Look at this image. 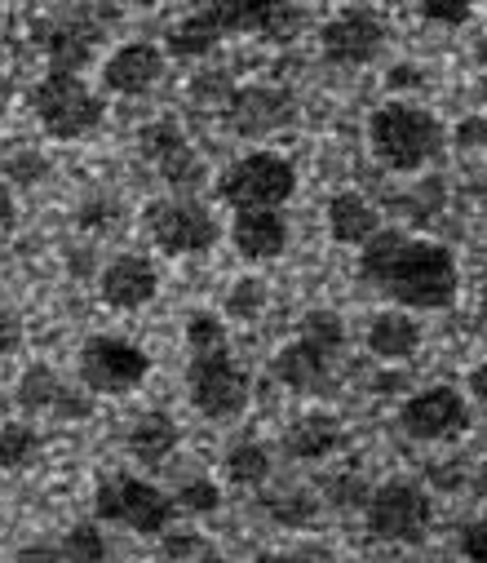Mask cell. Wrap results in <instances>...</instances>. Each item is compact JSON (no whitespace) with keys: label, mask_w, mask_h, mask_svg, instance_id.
Wrapping results in <instances>:
<instances>
[{"label":"cell","mask_w":487,"mask_h":563,"mask_svg":"<svg viewBox=\"0 0 487 563\" xmlns=\"http://www.w3.org/2000/svg\"><path fill=\"white\" fill-rule=\"evenodd\" d=\"M67 382L49 368V364H32V368H23V377H19V386H14V404L23 408V412H32V417H54L58 412V404L67 399Z\"/></svg>","instance_id":"cb8c5ba5"},{"label":"cell","mask_w":487,"mask_h":563,"mask_svg":"<svg viewBox=\"0 0 487 563\" xmlns=\"http://www.w3.org/2000/svg\"><path fill=\"white\" fill-rule=\"evenodd\" d=\"M456 550L465 563H487V515L483 519H469L456 537Z\"/></svg>","instance_id":"e575fe53"},{"label":"cell","mask_w":487,"mask_h":563,"mask_svg":"<svg viewBox=\"0 0 487 563\" xmlns=\"http://www.w3.org/2000/svg\"><path fill=\"white\" fill-rule=\"evenodd\" d=\"M368 532L395 545H421L434 528V497L417 479H386L368 493Z\"/></svg>","instance_id":"9c48e42d"},{"label":"cell","mask_w":487,"mask_h":563,"mask_svg":"<svg viewBox=\"0 0 487 563\" xmlns=\"http://www.w3.org/2000/svg\"><path fill=\"white\" fill-rule=\"evenodd\" d=\"M63 559L67 563H107V537L102 523H71L63 537Z\"/></svg>","instance_id":"83f0119b"},{"label":"cell","mask_w":487,"mask_h":563,"mask_svg":"<svg viewBox=\"0 0 487 563\" xmlns=\"http://www.w3.org/2000/svg\"><path fill=\"white\" fill-rule=\"evenodd\" d=\"M174 510L178 501L142 475H107L93 493L98 523H115L137 537H159L165 528H174Z\"/></svg>","instance_id":"5b68a950"},{"label":"cell","mask_w":487,"mask_h":563,"mask_svg":"<svg viewBox=\"0 0 487 563\" xmlns=\"http://www.w3.org/2000/svg\"><path fill=\"white\" fill-rule=\"evenodd\" d=\"M174 501H178V510H187V515H213V510L222 506V488H218L209 475H196V479H187V484L174 493Z\"/></svg>","instance_id":"f546056e"},{"label":"cell","mask_w":487,"mask_h":563,"mask_svg":"<svg viewBox=\"0 0 487 563\" xmlns=\"http://www.w3.org/2000/svg\"><path fill=\"white\" fill-rule=\"evenodd\" d=\"M137 152H142V161H146L159 178H165L174 191H191V187H200V183L209 178L200 152L191 147V137L182 133L178 120H151V124H142Z\"/></svg>","instance_id":"4fadbf2b"},{"label":"cell","mask_w":487,"mask_h":563,"mask_svg":"<svg viewBox=\"0 0 487 563\" xmlns=\"http://www.w3.org/2000/svg\"><path fill=\"white\" fill-rule=\"evenodd\" d=\"M386 23L373 10H342L319 27V54L333 67H373L386 49Z\"/></svg>","instance_id":"5bb4252c"},{"label":"cell","mask_w":487,"mask_h":563,"mask_svg":"<svg viewBox=\"0 0 487 563\" xmlns=\"http://www.w3.org/2000/svg\"><path fill=\"white\" fill-rule=\"evenodd\" d=\"M80 386L93 390V395H129L146 382L151 373V355L129 342V338H115V333H98L80 346Z\"/></svg>","instance_id":"30bf717a"},{"label":"cell","mask_w":487,"mask_h":563,"mask_svg":"<svg viewBox=\"0 0 487 563\" xmlns=\"http://www.w3.org/2000/svg\"><path fill=\"white\" fill-rule=\"evenodd\" d=\"M248 368L231 355V342L226 346H209V351H191V364H187V395L196 404L200 417H213V421H235L244 408H248Z\"/></svg>","instance_id":"52a82bcc"},{"label":"cell","mask_w":487,"mask_h":563,"mask_svg":"<svg viewBox=\"0 0 487 563\" xmlns=\"http://www.w3.org/2000/svg\"><path fill=\"white\" fill-rule=\"evenodd\" d=\"M222 475L235 484V488H262L270 475H275V453L262 444V440H240L226 449L222 457Z\"/></svg>","instance_id":"d4e9b609"},{"label":"cell","mask_w":487,"mask_h":563,"mask_svg":"<svg viewBox=\"0 0 487 563\" xmlns=\"http://www.w3.org/2000/svg\"><path fill=\"white\" fill-rule=\"evenodd\" d=\"M98 36H102V27L85 10L63 14V19H54V23L41 27V45L49 54V67H63V71L89 67L93 63V49H98Z\"/></svg>","instance_id":"ac0fdd59"},{"label":"cell","mask_w":487,"mask_h":563,"mask_svg":"<svg viewBox=\"0 0 487 563\" xmlns=\"http://www.w3.org/2000/svg\"><path fill=\"white\" fill-rule=\"evenodd\" d=\"M478 329H483V338H487V289H483V298H478Z\"/></svg>","instance_id":"c3c4849f"},{"label":"cell","mask_w":487,"mask_h":563,"mask_svg":"<svg viewBox=\"0 0 487 563\" xmlns=\"http://www.w3.org/2000/svg\"><path fill=\"white\" fill-rule=\"evenodd\" d=\"M359 279L403 311H447L461 294L452 249L399 227H381L359 249Z\"/></svg>","instance_id":"6da1fadb"},{"label":"cell","mask_w":487,"mask_h":563,"mask_svg":"<svg viewBox=\"0 0 487 563\" xmlns=\"http://www.w3.org/2000/svg\"><path fill=\"white\" fill-rule=\"evenodd\" d=\"M474 5H478V0H417L421 19L434 23V27H461L474 14Z\"/></svg>","instance_id":"d6a6232c"},{"label":"cell","mask_w":487,"mask_h":563,"mask_svg":"<svg viewBox=\"0 0 487 563\" xmlns=\"http://www.w3.org/2000/svg\"><path fill=\"white\" fill-rule=\"evenodd\" d=\"M292 120H297V102L288 89H275V85H235L222 102V124L235 137H244V143L270 137Z\"/></svg>","instance_id":"7c38bea8"},{"label":"cell","mask_w":487,"mask_h":563,"mask_svg":"<svg viewBox=\"0 0 487 563\" xmlns=\"http://www.w3.org/2000/svg\"><path fill=\"white\" fill-rule=\"evenodd\" d=\"M45 174H49L45 156H36V152H19V156L5 165V174H0V178H14L19 187H36V183H45Z\"/></svg>","instance_id":"836d02e7"},{"label":"cell","mask_w":487,"mask_h":563,"mask_svg":"<svg viewBox=\"0 0 487 563\" xmlns=\"http://www.w3.org/2000/svg\"><path fill=\"white\" fill-rule=\"evenodd\" d=\"M142 227H146L151 244L159 253H169V257H200L222 235L218 218L191 196H155V200H146Z\"/></svg>","instance_id":"ba28073f"},{"label":"cell","mask_w":487,"mask_h":563,"mask_svg":"<svg viewBox=\"0 0 487 563\" xmlns=\"http://www.w3.org/2000/svg\"><path fill=\"white\" fill-rule=\"evenodd\" d=\"M301 333H310L314 342H323V346L337 351V355H342V346H346V324H342L337 311H310V316L301 320Z\"/></svg>","instance_id":"1f68e13d"},{"label":"cell","mask_w":487,"mask_h":563,"mask_svg":"<svg viewBox=\"0 0 487 563\" xmlns=\"http://www.w3.org/2000/svg\"><path fill=\"white\" fill-rule=\"evenodd\" d=\"M226 324L213 311H191L187 316V351H209V346H226Z\"/></svg>","instance_id":"4dcf8cb0"},{"label":"cell","mask_w":487,"mask_h":563,"mask_svg":"<svg viewBox=\"0 0 487 563\" xmlns=\"http://www.w3.org/2000/svg\"><path fill=\"white\" fill-rule=\"evenodd\" d=\"M469 399L456 390V386H421L403 399L399 408V427L408 440L417 444H447V440H461L469 431Z\"/></svg>","instance_id":"8fae6325"},{"label":"cell","mask_w":487,"mask_h":563,"mask_svg":"<svg viewBox=\"0 0 487 563\" xmlns=\"http://www.w3.org/2000/svg\"><path fill=\"white\" fill-rule=\"evenodd\" d=\"M262 506H266V515H270L275 523H284V528H306V523H314V515H319V497H310V493L266 497Z\"/></svg>","instance_id":"f1b7e54d"},{"label":"cell","mask_w":487,"mask_h":563,"mask_svg":"<svg viewBox=\"0 0 487 563\" xmlns=\"http://www.w3.org/2000/svg\"><path fill=\"white\" fill-rule=\"evenodd\" d=\"M23 342H27V329H23V320H19L14 311H5V307H0V360L19 355V351H23Z\"/></svg>","instance_id":"f35d334b"},{"label":"cell","mask_w":487,"mask_h":563,"mask_svg":"<svg viewBox=\"0 0 487 563\" xmlns=\"http://www.w3.org/2000/svg\"><path fill=\"white\" fill-rule=\"evenodd\" d=\"M381 231V213L373 200H364L359 191H337L329 200V235L346 249H364L373 235Z\"/></svg>","instance_id":"603a6c76"},{"label":"cell","mask_w":487,"mask_h":563,"mask_svg":"<svg viewBox=\"0 0 487 563\" xmlns=\"http://www.w3.org/2000/svg\"><path fill=\"white\" fill-rule=\"evenodd\" d=\"M124 5H137V10H151V5H159V0H124Z\"/></svg>","instance_id":"816d5d0a"},{"label":"cell","mask_w":487,"mask_h":563,"mask_svg":"<svg viewBox=\"0 0 487 563\" xmlns=\"http://www.w3.org/2000/svg\"><path fill=\"white\" fill-rule=\"evenodd\" d=\"M364 342H368V351H373L381 364H403V360H412L417 346H421V324H417L412 311H403V307L377 311V316L368 320V329H364Z\"/></svg>","instance_id":"44dd1931"},{"label":"cell","mask_w":487,"mask_h":563,"mask_svg":"<svg viewBox=\"0 0 487 563\" xmlns=\"http://www.w3.org/2000/svg\"><path fill=\"white\" fill-rule=\"evenodd\" d=\"M14 563H67L63 559V545H49V541H32L14 554Z\"/></svg>","instance_id":"ab89813d"},{"label":"cell","mask_w":487,"mask_h":563,"mask_svg":"<svg viewBox=\"0 0 487 563\" xmlns=\"http://www.w3.org/2000/svg\"><path fill=\"white\" fill-rule=\"evenodd\" d=\"M155 294H159V271L142 253H120L98 275V298L111 311H142L155 302Z\"/></svg>","instance_id":"9a60e30c"},{"label":"cell","mask_w":487,"mask_h":563,"mask_svg":"<svg viewBox=\"0 0 487 563\" xmlns=\"http://www.w3.org/2000/svg\"><path fill=\"white\" fill-rule=\"evenodd\" d=\"M253 563H319V559L306 550H262Z\"/></svg>","instance_id":"f6af8a7d"},{"label":"cell","mask_w":487,"mask_h":563,"mask_svg":"<svg viewBox=\"0 0 487 563\" xmlns=\"http://www.w3.org/2000/svg\"><path fill=\"white\" fill-rule=\"evenodd\" d=\"M231 249L244 262H275L288 249V222L279 209H235Z\"/></svg>","instance_id":"d6986e66"},{"label":"cell","mask_w":487,"mask_h":563,"mask_svg":"<svg viewBox=\"0 0 487 563\" xmlns=\"http://www.w3.org/2000/svg\"><path fill=\"white\" fill-rule=\"evenodd\" d=\"M333 364H337V351H329L323 342H314L310 333H297L288 346L275 351L270 373H275L292 395H319V390H329V382H333Z\"/></svg>","instance_id":"2e32d148"},{"label":"cell","mask_w":487,"mask_h":563,"mask_svg":"<svg viewBox=\"0 0 487 563\" xmlns=\"http://www.w3.org/2000/svg\"><path fill=\"white\" fill-rule=\"evenodd\" d=\"M474 493H478V497H487V462H483V466H478V475H474Z\"/></svg>","instance_id":"7dc6e473"},{"label":"cell","mask_w":487,"mask_h":563,"mask_svg":"<svg viewBox=\"0 0 487 563\" xmlns=\"http://www.w3.org/2000/svg\"><path fill=\"white\" fill-rule=\"evenodd\" d=\"M323 497H329L333 506H368V488L359 475H337L323 484Z\"/></svg>","instance_id":"d590c367"},{"label":"cell","mask_w":487,"mask_h":563,"mask_svg":"<svg viewBox=\"0 0 487 563\" xmlns=\"http://www.w3.org/2000/svg\"><path fill=\"white\" fill-rule=\"evenodd\" d=\"M266 302H270V289H266V279H257V275H240L235 285L226 289V316L240 320V324L262 320Z\"/></svg>","instance_id":"4316f807"},{"label":"cell","mask_w":487,"mask_h":563,"mask_svg":"<svg viewBox=\"0 0 487 563\" xmlns=\"http://www.w3.org/2000/svg\"><path fill=\"white\" fill-rule=\"evenodd\" d=\"M297 196V169L279 152H244L218 174V200L231 209H284Z\"/></svg>","instance_id":"8992f818"},{"label":"cell","mask_w":487,"mask_h":563,"mask_svg":"<svg viewBox=\"0 0 487 563\" xmlns=\"http://www.w3.org/2000/svg\"><path fill=\"white\" fill-rule=\"evenodd\" d=\"M306 27L297 0H204L196 14H187L169 32L174 58H204L213 45L231 36H253L270 45H288Z\"/></svg>","instance_id":"7a4b0ae2"},{"label":"cell","mask_w":487,"mask_h":563,"mask_svg":"<svg viewBox=\"0 0 487 563\" xmlns=\"http://www.w3.org/2000/svg\"><path fill=\"white\" fill-rule=\"evenodd\" d=\"M474 54H478V67H483V71H487V36H483V41H478V49H474Z\"/></svg>","instance_id":"f907efd6"},{"label":"cell","mask_w":487,"mask_h":563,"mask_svg":"<svg viewBox=\"0 0 487 563\" xmlns=\"http://www.w3.org/2000/svg\"><path fill=\"white\" fill-rule=\"evenodd\" d=\"M465 390H469V399H474V404L487 412V364H474V368H469Z\"/></svg>","instance_id":"ee69618b"},{"label":"cell","mask_w":487,"mask_h":563,"mask_svg":"<svg viewBox=\"0 0 487 563\" xmlns=\"http://www.w3.org/2000/svg\"><path fill=\"white\" fill-rule=\"evenodd\" d=\"M111 209H115L111 200H107V205H102V200H89V205L80 209V227H89V231H98V227H111V222H115V213H111Z\"/></svg>","instance_id":"60d3db41"},{"label":"cell","mask_w":487,"mask_h":563,"mask_svg":"<svg viewBox=\"0 0 487 563\" xmlns=\"http://www.w3.org/2000/svg\"><path fill=\"white\" fill-rule=\"evenodd\" d=\"M165 49L151 41H129L120 45L107 63H102V89L120 93V98H142L151 93L159 80H165Z\"/></svg>","instance_id":"e0dca14e"},{"label":"cell","mask_w":487,"mask_h":563,"mask_svg":"<svg viewBox=\"0 0 487 563\" xmlns=\"http://www.w3.org/2000/svg\"><path fill=\"white\" fill-rule=\"evenodd\" d=\"M36 457H41V431L32 421H5V427H0V471L19 475Z\"/></svg>","instance_id":"484cf974"},{"label":"cell","mask_w":487,"mask_h":563,"mask_svg":"<svg viewBox=\"0 0 487 563\" xmlns=\"http://www.w3.org/2000/svg\"><path fill=\"white\" fill-rule=\"evenodd\" d=\"M124 449L142 466H165L174 457V449H178V421L169 412H159V408L137 412L129 421V431H124Z\"/></svg>","instance_id":"7402d4cb"},{"label":"cell","mask_w":487,"mask_h":563,"mask_svg":"<svg viewBox=\"0 0 487 563\" xmlns=\"http://www.w3.org/2000/svg\"><path fill=\"white\" fill-rule=\"evenodd\" d=\"M483 143H487V124H483V120H465V124L456 129V147L474 152V147H483Z\"/></svg>","instance_id":"7bdbcfd3"},{"label":"cell","mask_w":487,"mask_h":563,"mask_svg":"<svg viewBox=\"0 0 487 563\" xmlns=\"http://www.w3.org/2000/svg\"><path fill=\"white\" fill-rule=\"evenodd\" d=\"M346 449V427L333 412H306L297 417L288 435H284V453L292 462H329Z\"/></svg>","instance_id":"ffe728a7"},{"label":"cell","mask_w":487,"mask_h":563,"mask_svg":"<svg viewBox=\"0 0 487 563\" xmlns=\"http://www.w3.org/2000/svg\"><path fill=\"white\" fill-rule=\"evenodd\" d=\"M200 563H231V559H226V554H218V550H204V554H200Z\"/></svg>","instance_id":"681fc988"},{"label":"cell","mask_w":487,"mask_h":563,"mask_svg":"<svg viewBox=\"0 0 487 563\" xmlns=\"http://www.w3.org/2000/svg\"><path fill=\"white\" fill-rule=\"evenodd\" d=\"M27 102H32V115L41 120V129L49 137H58V143H80V137H89L102 124V98L85 85L80 71L49 67L32 85Z\"/></svg>","instance_id":"277c9868"},{"label":"cell","mask_w":487,"mask_h":563,"mask_svg":"<svg viewBox=\"0 0 487 563\" xmlns=\"http://www.w3.org/2000/svg\"><path fill=\"white\" fill-rule=\"evenodd\" d=\"M368 147L381 169L390 174H421L447 152L443 120L408 98H390L368 115Z\"/></svg>","instance_id":"3957f363"},{"label":"cell","mask_w":487,"mask_h":563,"mask_svg":"<svg viewBox=\"0 0 487 563\" xmlns=\"http://www.w3.org/2000/svg\"><path fill=\"white\" fill-rule=\"evenodd\" d=\"M159 550H165L169 563H182V559H191V554H204L196 532H169V528L159 532Z\"/></svg>","instance_id":"74e56055"},{"label":"cell","mask_w":487,"mask_h":563,"mask_svg":"<svg viewBox=\"0 0 487 563\" xmlns=\"http://www.w3.org/2000/svg\"><path fill=\"white\" fill-rule=\"evenodd\" d=\"M231 89H235V85H231L226 71H200L196 85H191V98H196V102H213V107L222 111V102H226Z\"/></svg>","instance_id":"8d00e7d4"},{"label":"cell","mask_w":487,"mask_h":563,"mask_svg":"<svg viewBox=\"0 0 487 563\" xmlns=\"http://www.w3.org/2000/svg\"><path fill=\"white\" fill-rule=\"evenodd\" d=\"M390 85H421V76H417V67L399 63V67H395V76H390Z\"/></svg>","instance_id":"bcb514c9"},{"label":"cell","mask_w":487,"mask_h":563,"mask_svg":"<svg viewBox=\"0 0 487 563\" xmlns=\"http://www.w3.org/2000/svg\"><path fill=\"white\" fill-rule=\"evenodd\" d=\"M14 222H19V200L10 178H0V231H14Z\"/></svg>","instance_id":"b9f144b4"}]
</instances>
